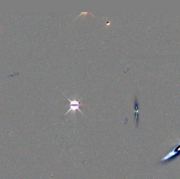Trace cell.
I'll use <instances>...</instances> for the list:
<instances>
[{"label":"cell","instance_id":"2","mask_svg":"<svg viewBox=\"0 0 180 179\" xmlns=\"http://www.w3.org/2000/svg\"><path fill=\"white\" fill-rule=\"evenodd\" d=\"M176 153H177V152L175 151L174 148V149H173V150H172V151H171L170 153H169L165 157L162 158L161 159V161L166 160L167 159H169L171 157H172L173 155H176Z\"/></svg>","mask_w":180,"mask_h":179},{"label":"cell","instance_id":"1","mask_svg":"<svg viewBox=\"0 0 180 179\" xmlns=\"http://www.w3.org/2000/svg\"><path fill=\"white\" fill-rule=\"evenodd\" d=\"M65 96L67 97V98L69 100V102H70V104H69V106H70V109H69V110L67 111V113L65 114V115H67V114L69 113V112H70L71 111H73L74 114H75V112H76V110H79L80 112L82 114H83L84 115V114H83V112H82V111H81V110L80 109V108H79V107L80 106V100H81V99L82 98H80L79 100H77L76 99V98L74 97V98L73 99V100H71V99H69L65 95H64Z\"/></svg>","mask_w":180,"mask_h":179}]
</instances>
